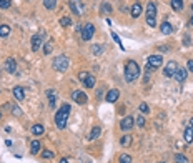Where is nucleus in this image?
Returning a JSON list of instances; mask_svg holds the SVG:
<instances>
[{"instance_id": "nucleus-1", "label": "nucleus", "mask_w": 193, "mask_h": 163, "mask_svg": "<svg viewBox=\"0 0 193 163\" xmlns=\"http://www.w3.org/2000/svg\"><path fill=\"white\" fill-rule=\"evenodd\" d=\"M70 105L68 103H63L62 107L57 110L55 113V127L63 130L65 127H67V121H68V117H70Z\"/></svg>"}, {"instance_id": "nucleus-2", "label": "nucleus", "mask_w": 193, "mask_h": 163, "mask_svg": "<svg viewBox=\"0 0 193 163\" xmlns=\"http://www.w3.org/2000/svg\"><path fill=\"white\" fill-rule=\"evenodd\" d=\"M140 77V65L135 60H128L125 65V82L127 83H133Z\"/></svg>"}, {"instance_id": "nucleus-3", "label": "nucleus", "mask_w": 193, "mask_h": 163, "mask_svg": "<svg viewBox=\"0 0 193 163\" xmlns=\"http://www.w3.org/2000/svg\"><path fill=\"white\" fill-rule=\"evenodd\" d=\"M147 23L150 27L157 25V5L153 2H148V5H147Z\"/></svg>"}, {"instance_id": "nucleus-4", "label": "nucleus", "mask_w": 193, "mask_h": 163, "mask_svg": "<svg viewBox=\"0 0 193 163\" xmlns=\"http://www.w3.org/2000/svg\"><path fill=\"white\" fill-rule=\"evenodd\" d=\"M68 65H70V60H68L67 55H58L53 60V68L57 72H65L68 68Z\"/></svg>"}, {"instance_id": "nucleus-5", "label": "nucleus", "mask_w": 193, "mask_h": 163, "mask_svg": "<svg viewBox=\"0 0 193 163\" xmlns=\"http://www.w3.org/2000/svg\"><path fill=\"white\" fill-rule=\"evenodd\" d=\"M82 38L85 40V42H88V40H92L93 34H95V27H93V23H87V25L82 27Z\"/></svg>"}, {"instance_id": "nucleus-6", "label": "nucleus", "mask_w": 193, "mask_h": 163, "mask_svg": "<svg viewBox=\"0 0 193 163\" xmlns=\"http://www.w3.org/2000/svg\"><path fill=\"white\" fill-rule=\"evenodd\" d=\"M176 70H178V63H176L175 60H170V62L165 65V68H163V75H165L167 78H171Z\"/></svg>"}, {"instance_id": "nucleus-7", "label": "nucleus", "mask_w": 193, "mask_h": 163, "mask_svg": "<svg viewBox=\"0 0 193 163\" xmlns=\"http://www.w3.org/2000/svg\"><path fill=\"white\" fill-rule=\"evenodd\" d=\"M162 63H163L162 55H151V57H148V58H147V67H148L150 70H155V68H158Z\"/></svg>"}, {"instance_id": "nucleus-8", "label": "nucleus", "mask_w": 193, "mask_h": 163, "mask_svg": "<svg viewBox=\"0 0 193 163\" xmlns=\"http://www.w3.org/2000/svg\"><path fill=\"white\" fill-rule=\"evenodd\" d=\"M43 37H45V32H38V34H35L32 37V50L37 52L40 48V45L43 43Z\"/></svg>"}, {"instance_id": "nucleus-9", "label": "nucleus", "mask_w": 193, "mask_h": 163, "mask_svg": "<svg viewBox=\"0 0 193 163\" xmlns=\"http://www.w3.org/2000/svg\"><path fill=\"white\" fill-rule=\"evenodd\" d=\"M72 98H73V101H77L78 105H83V103H87L88 97H87V93H85V92H82V90H75V92L72 93Z\"/></svg>"}, {"instance_id": "nucleus-10", "label": "nucleus", "mask_w": 193, "mask_h": 163, "mask_svg": "<svg viewBox=\"0 0 193 163\" xmlns=\"http://www.w3.org/2000/svg\"><path fill=\"white\" fill-rule=\"evenodd\" d=\"M133 125H135V118H133L132 115L125 117V118L120 121V128L123 130V132H128V130H132Z\"/></svg>"}, {"instance_id": "nucleus-11", "label": "nucleus", "mask_w": 193, "mask_h": 163, "mask_svg": "<svg viewBox=\"0 0 193 163\" xmlns=\"http://www.w3.org/2000/svg\"><path fill=\"white\" fill-rule=\"evenodd\" d=\"M118 97H120V92H118L117 88H112V90H108V92H107L105 100L108 101V103H115V101L118 100Z\"/></svg>"}, {"instance_id": "nucleus-12", "label": "nucleus", "mask_w": 193, "mask_h": 163, "mask_svg": "<svg viewBox=\"0 0 193 163\" xmlns=\"http://www.w3.org/2000/svg\"><path fill=\"white\" fill-rule=\"evenodd\" d=\"M3 68H5L7 73H15V72H17V62H15L14 58H7Z\"/></svg>"}, {"instance_id": "nucleus-13", "label": "nucleus", "mask_w": 193, "mask_h": 163, "mask_svg": "<svg viewBox=\"0 0 193 163\" xmlns=\"http://www.w3.org/2000/svg\"><path fill=\"white\" fill-rule=\"evenodd\" d=\"M187 75H188V70H187V68H180V67H178V70L175 72L173 78H175L176 82H185V80H187Z\"/></svg>"}, {"instance_id": "nucleus-14", "label": "nucleus", "mask_w": 193, "mask_h": 163, "mask_svg": "<svg viewBox=\"0 0 193 163\" xmlns=\"http://www.w3.org/2000/svg\"><path fill=\"white\" fill-rule=\"evenodd\" d=\"M12 93H14L15 100H18V101L25 98V92H23V88H22V87H14V90H12Z\"/></svg>"}, {"instance_id": "nucleus-15", "label": "nucleus", "mask_w": 193, "mask_h": 163, "mask_svg": "<svg viewBox=\"0 0 193 163\" xmlns=\"http://www.w3.org/2000/svg\"><path fill=\"white\" fill-rule=\"evenodd\" d=\"M130 12H132V17H133V18H138V17H140V15H142V5H140V2L133 3V5H132V10H130Z\"/></svg>"}, {"instance_id": "nucleus-16", "label": "nucleus", "mask_w": 193, "mask_h": 163, "mask_svg": "<svg viewBox=\"0 0 193 163\" xmlns=\"http://www.w3.org/2000/svg\"><path fill=\"white\" fill-rule=\"evenodd\" d=\"M160 32H162L163 35H170L171 32H173V27H171L168 22H162V25H160Z\"/></svg>"}, {"instance_id": "nucleus-17", "label": "nucleus", "mask_w": 193, "mask_h": 163, "mask_svg": "<svg viewBox=\"0 0 193 163\" xmlns=\"http://www.w3.org/2000/svg\"><path fill=\"white\" fill-rule=\"evenodd\" d=\"M30 132H32V135H37V137L43 135V125H40V123L34 125V127L30 128Z\"/></svg>"}, {"instance_id": "nucleus-18", "label": "nucleus", "mask_w": 193, "mask_h": 163, "mask_svg": "<svg viewBox=\"0 0 193 163\" xmlns=\"http://www.w3.org/2000/svg\"><path fill=\"white\" fill-rule=\"evenodd\" d=\"M70 9L73 10V14H75V15H80L82 12H83V7L78 5V2H70Z\"/></svg>"}, {"instance_id": "nucleus-19", "label": "nucleus", "mask_w": 193, "mask_h": 163, "mask_svg": "<svg viewBox=\"0 0 193 163\" xmlns=\"http://www.w3.org/2000/svg\"><path fill=\"white\" fill-rule=\"evenodd\" d=\"M100 133H102V128L100 127H93L92 132H90V135H88V140H95V138L100 137Z\"/></svg>"}, {"instance_id": "nucleus-20", "label": "nucleus", "mask_w": 193, "mask_h": 163, "mask_svg": "<svg viewBox=\"0 0 193 163\" xmlns=\"http://www.w3.org/2000/svg\"><path fill=\"white\" fill-rule=\"evenodd\" d=\"M185 140H187L188 143H191V141H193V127H191V125L185 130Z\"/></svg>"}, {"instance_id": "nucleus-21", "label": "nucleus", "mask_w": 193, "mask_h": 163, "mask_svg": "<svg viewBox=\"0 0 193 163\" xmlns=\"http://www.w3.org/2000/svg\"><path fill=\"white\" fill-rule=\"evenodd\" d=\"M171 9L176 10V12H180L183 9V0H171Z\"/></svg>"}, {"instance_id": "nucleus-22", "label": "nucleus", "mask_w": 193, "mask_h": 163, "mask_svg": "<svg viewBox=\"0 0 193 163\" xmlns=\"http://www.w3.org/2000/svg\"><path fill=\"white\" fill-rule=\"evenodd\" d=\"M9 34H10V27L5 25V23H2V25H0V37L5 38V37H9Z\"/></svg>"}, {"instance_id": "nucleus-23", "label": "nucleus", "mask_w": 193, "mask_h": 163, "mask_svg": "<svg viewBox=\"0 0 193 163\" xmlns=\"http://www.w3.org/2000/svg\"><path fill=\"white\" fill-rule=\"evenodd\" d=\"M130 143H132V135H123L120 138V145L122 146H130Z\"/></svg>"}, {"instance_id": "nucleus-24", "label": "nucleus", "mask_w": 193, "mask_h": 163, "mask_svg": "<svg viewBox=\"0 0 193 163\" xmlns=\"http://www.w3.org/2000/svg\"><path fill=\"white\" fill-rule=\"evenodd\" d=\"M110 12H112V5L108 2H103L102 3V15H108Z\"/></svg>"}, {"instance_id": "nucleus-25", "label": "nucleus", "mask_w": 193, "mask_h": 163, "mask_svg": "<svg viewBox=\"0 0 193 163\" xmlns=\"http://www.w3.org/2000/svg\"><path fill=\"white\" fill-rule=\"evenodd\" d=\"M43 5H45V9L53 10L57 7V0H43Z\"/></svg>"}, {"instance_id": "nucleus-26", "label": "nucleus", "mask_w": 193, "mask_h": 163, "mask_svg": "<svg viewBox=\"0 0 193 163\" xmlns=\"http://www.w3.org/2000/svg\"><path fill=\"white\" fill-rule=\"evenodd\" d=\"M83 85H85V87H87V88H93V87H95V78H93V77L90 75L88 78L83 82Z\"/></svg>"}, {"instance_id": "nucleus-27", "label": "nucleus", "mask_w": 193, "mask_h": 163, "mask_svg": "<svg viewBox=\"0 0 193 163\" xmlns=\"http://www.w3.org/2000/svg\"><path fill=\"white\" fill-rule=\"evenodd\" d=\"M47 95H48V101H50V108H55V93L52 90H48Z\"/></svg>"}, {"instance_id": "nucleus-28", "label": "nucleus", "mask_w": 193, "mask_h": 163, "mask_svg": "<svg viewBox=\"0 0 193 163\" xmlns=\"http://www.w3.org/2000/svg\"><path fill=\"white\" fill-rule=\"evenodd\" d=\"M52 48H53V43H52V40H48V42H45V47H43V54L45 55H48L52 52Z\"/></svg>"}, {"instance_id": "nucleus-29", "label": "nucleus", "mask_w": 193, "mask_h": 163, "mask_svg": "<svg viewBox=\"0 0 193 163\" xmlns=\"http://www.w3.org/2000/svg\"><path fill=\"white\" fill-rule=\"evenodd\" d=\"M60 25L62 27H70L72 25V18L70 17H62L60 18Z\"/></svg>"}, {"instance_id": "nucleus-30", "label": "nucleus", "mask_w": 193, "mask_h": 163, "mask_svg": "<svg viewBox=\"0 0 193 163\" xmlns=\"http://www.w3.org/2000/svg\"><path fill=\"white\" fill-rule=\"evenodd\" d=\"M30 146H32V153H34V155L38 153V150H40V141H38V140H34Z\"/></svg>"}, {"instance_id": "nucleus-31", "label": "nucleus", "mask_w": 193, "mask_h": 163, "mask_svg": "<svg viewBox=\"0 0 193 163\" xmlns=\"http://www.w3.org/2000/svg\"><path fill=\"white\" fill-rule=\"evenodd\" d=\"M175 161H176V163H188V158L185 157V155L176 153V155H175Z\"/></svg>"}, {"instance_id": "nucleus-32", "label": "nucleus", "mask_w": 193, "mask_h": 163, "mask_svg": "<svg viewBox=\"0 0 193 163\" xmlns=\"http://www.w3.org/2000/svg\"><path fill=\"white\" fill-rule=\"evenodd\" d=\"M120 163H132V157L130 155H127V153H123V155H120Z\"/></svg>"}, {"instance_id": "nucleus-33", "label": "nucleus", "mask_w": 193, "mask_h": 163, "mask_svg": "<svg viewBox=\"0 0 193 163\" xmlns=\"http://www.w3.org/2000/svg\"><path fill=\"white\" fill-rule=\"evenodd\" d=\"M10 5H12L10 0H0V9L7 10V9H10Z\"/></svg>"}, {"instance_id": "nucleus-34", "label": "nucleus", "mask_w": 193, "mask_h": 163, "mask_svg": "<svg viewBox=\"0 0 193 163\" xmlns=\"http://www.w3.org/2000/svg\"><path fill=\"white\" fill-rule=\"evenodd\" d=\"M88 77H90V73H88V72H80V73H78V80L82 82V83H83V82L88 78Z\"/></svg>"}, {"instance_id": "nucleus-35", "label": "nucleus", "mask_w": 193, "mask_h": 163, "mask_svg": "<svg viewBox=\"0 0 193 163\" xmlns=\"http://www.w3.org/2000/svg\"><path fill=\"white\" fill-rule=\"evenodd\" d=\"M92 54H95V55L102 54V47H100V45H93V47H92Z\"/></svg>"}, {"instance_id": "nucleus-36", "label": "nucleus", "mask_w": 193, "mask_h": 163, "mask_svg": "<svg viewBox=\"0 0 193 163\" xmlns=\"http://www.w3.org/2000/svg\"><path fill=\"white\" fill-rule=\"evenodd\" d=\"M140 112H142V113H148V112H150L148 105H147V103H140Z\"/></svg>"}, {"instance_id": "nucleus-37", "label": "nucleus", "mask_w": 193, "mask_h": 163, "mask_svg": "<svg viewBox=\"0 0 193 163\" xmlns=\"http://www.w3.org/2000/svg\"><path fill=\"white\" fill-rule=\"evenodd\" d=\"M42 157H43V158H53V153L48 152V150H43V152H42Z\"/></svg>"}, {"instance_id": "nucleus-38", "label": "nucleus", "mask_w": 193, "mask_h": 163, "mask_svg": "<svg viewBox=\"0 0 193 163\" xmlns=\"http://www.w3.org/2000/svg\"><path fill=\"white\" fill-rule=\"evenodd\" d=\"M137 125H138V127H143V125H145V118H143V117H138V118H137Z\"/></svg>"}, {"instance_id": "nucleus-39", "label": "nucleus", "mask_w": 193, "mask_h": 163, "mask_svg": "<svg viewBox=\"0 0 193 163\" xmlns=\"http://www.w3.org/2000/svg\"><path fill=\"white\" fill-rule=\"evenodd\" d=\"M112 37H113V40H115V42H117V43H118V45H120V48H123V45H122V42H120V38H118V35H117V34H112Z\"/></svg>"}, {"instance_id": "nucleus-40", "label": "nucleus", "mask_w": 193, "mask_h": 163, "mask_svg": "<svg viewBox=\"0 0 193 163\" xmlns=\"http://www.w3.org/2000/svg\"><path fill=\"white\" fill-rule=\"evenodd\" d=\"M187 70L193 72V60H188V62H187Z\"/></svg>"}, {"instance_id": "nucleus-41", "label": "nucleus", "mask_w": 193, "mask_h": 163, "mask_svg": "<svg viewBox=\"0 0 193 163\" xmlns=\"http://www.w3.org/2000/svg\"><path fill=\"white\" fill-rule=\"evenodd\" d=\"M12 113H14V115H20V110H18V107H14V110H12Z\"/></svg>"}, {"instance_id": "nucleus-42", "label": "nucleus", "mask_w": 193, "mask_h": 163, "mask_svg": "<svg viewBox=\"0 0 193 163\" xmlns=\"http://www.w3.org/2000/svg\"><path fill=\"white\" fill-rule=\"evenodd\" d=\"M183 40H185V42H183V43H185V45H190V42H191V40H190V38H188V35H185V38H183Z\"/></svg>"}, {"instance_id": "nucleus-43", "label": "nucleus", "mask_w": 193, "mask_h": 163, "mask_svg": "<svg viewBox=\"0 0 193 163\" xmlns=\"http://www.w3.org/2000/svg\"><path fill=\"white\" fill-rule=\"evenodd\" d=\"M60 163H70V161H68L67 158H62V160H60Z\"/></svg>"}, {"instance_id": "nucleus-44", "label": "nucleus", "mask_w": 193, "mask_h": 163, "mask_svg": "<svg viewBox=\"0 0 193 163\" xmlns=\"http://www.w3.org/2000/svg\"><path fill=\"white\" fill-rule=\"evenodd\" d=\"M190 25H193V17L190 18Z\"/></svg>"}, {"instance_id": "nucleus-45", "label": "nucleus", "mask_w": 193, "mask_h": 163, "mask_svg": "<svg viewBox=\"0 0 193 163\" xmlns=\"http://www.w3.org/2000/svg\"><path fill=\"white\" fill-rule=\"evenodd\" d=\"M158 163H167V161H158Z\"/></svg>"}, {"instance_id": "nucleus-46", "label": "nucleus", "mask_w": 193, "mask_h": 163, "mask_svg": "<svg viewBox=\"0 0 193 163\" xmlns=\"http://www.w3.org/2000/svg\"><path fill=\"white\" fill-rule=\"evenodd\" d=\"M0 118H2V112H0Z\"/></svg>"}, {"instance_id": "nucleus-47", "label": "nucleus", "mask_w": 193, "mask_h": 163, "mask_svg": "<svg viewBox=\"0 0 193 163\" xmlns=\"http://www.w3.org/2000/svg\"><path fill=\"white\" fill-rule=\"evenodd\" d=\"M191 9H193V5H191Z\"/></svg>"}]
</instances>
